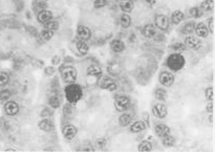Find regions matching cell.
<instances>
[{
  "label": "cell",
  "instance_id": "1",
  "mask_svg": "<svg viewBox=\"0 0 215 152\" xmlns=\"http://www.w3.org/2000/svg\"><path fill=\"white\" fill-rule=\"evenodd\" d=\"M166 65L168 68L173 73H177V71L182 70L186 65V59L185 57L179 53H173L168 56L167 60H166Z\"/></svg>",
  "mask_w": 215,
  "mask_h": 152
},
{
  "label": "cell",
  "instance_id": "2",
  "mask_svg": "<svg viewBox=\"0 0 215 152\" xmlns=\"http://www.w3.org/2000/svg\"><path fill=\"white\" fill-rule=\"evenodd\" d=\"M83 96V90L81 86L76 84V83H71L68 84L65 87V97L69 104H76L78 103Z\"/></svg>",
  "mask_w": 215,
  "mask_h": 152
},
{
  "label": "cell",
  "instance_id": "3",
  "mask_svg": "<svg viewBox=\"0 0 215 152\" xmlns=\"http://www.w3.org/2000/svg\"><path fill=\"white\" fill-rule=\"evenodd\" d=\"M61 76L63 81L66 83V84H71V83L76 82L78 73H77L76 68L73 66H65L61 71Z\"/></svg>",
  "mask_w": 215,
  "mask_h": 152
},
{
  "label": "cell",
  "instance_id": "4",
  "mask_svg": "<svg viewBox=\"0 0 215 152\" xmlns=\"http://www.w3.org/2000/svg\"><path fill=\"white\" fill-rule=\"evenodd\" d=\"M169 25H170V21H169V18L167 16L163 15V14H157V15H155V18H154V26L156 28H159L162 31H168Z\"/></svg>",
  "mask_w": 215,
  "mask_h": 152
},
{
  "label": "cell",
  "instance_id": "5",
  "mask_svg": "<svg viewBox=\"0 0 215 152\" xmlns=\"http://www.w3.org/2000/svg\"><path fill=\"white\" fill-rule=\"evenodd\" d=\"M159 81H160V84H162L163 86H165V87H171V86L174 84L175 78H174V74H172L171 71L164 70L160 74Z\"/></svg>",
  "mask_w": 215,
  "mask_h": 152
},
{
  "label": "cell",
  "instance_id": "6",
  "mask_svg": "<svg viewBox=\"0 0 215 152\" xmlns=\"http://www.w3.org/2000/svg\"><path fill=\"white\" fill-rule=\"evenodd\" d=\"M184 44L187 46V48H190V50H198L202 47L203 43H202V40L198 37L193 35H188L185 38Z\"/></svg>",
  "mask_w": 215,
  "mask_h": 152
},
{
  "label": "cell",
  "instance_id": "7",
  "mask_svg": "<svg viewBox=\"0 0 215 152\" xmlns=\"http://www.w3.org/2000/svg\"><path fill=\"white\" fill-rule=\"evenodd\" d=\"M130 99L127 96H120L117 97L114 101V107H116L117 111L119 112H123V111L127 110L128 107L130 106Z\"/></svg>",
  "mask_w": 215,
  "mask_h": 152
},
{
  "label": "cell",
  "instance_id": "8",
  "mask_svg": "<svg viewBox=\"0 0 215 152\" xmlns=\"http://www.w3.org/2000/svg\"><path fill=\"white\" fill-rule=\"evenodd\" d=\"M152 114L157 119H166L168 116V108L163 103H156L152 107Z\"/></svg>",
  "mask_w": 215,
  "mask_h": 152
},
{
  "label": "cell",
  "instance_id": "9",
  "mask_svg": "<svg viewBox=\"0 0 215 152\" xmlns=\"http://www.w3.org/2000/svg\"><path fill=\"white\" fill-rule=\"evenodd\" d=\"M194 31H195L196 37H198V38L203 39V38H207L209 36V31L205 22H198V23H196Z\"/></svg>",
  "mask_w": 215,
  "mask_h": 152
},
{
  "label": "cell",
  "instance_id": "10",
  "mask_svg": "<svg viewBox=\"0 0 215 152\" xmlns=\"http://www.w3.org/2000/svg\"><path fill=\"white\" fill-rule=\"evenodd\" d=\"M77 132H78L77 128L74 127V125H71V124L65 125L64 127H63V129H62V133H63V135H64V137L66 140L74 139V136L77 135Z\"/></svg>",
  "mask_w": 215,
  "mask_h": 152
},
{
  "label": "cell",
  "instance_id": "11",
  "mask_svg": "<svg viewBox=\"0 0 215 152\" xmlns=\"http://www.w3.org/2000/svg\"><path fill=\"white\" fill-rule=\"evenodd\" d=\"M154 132H155L156 136L162 139V137H164L171 133V129L166 124H156L155 127H154Z\"/></svg>",
  "mask_w": 215,
  "mask_h": 152
},
{
  "label": "cell",
  "instance_id": "12",
  "mask_svg": "<svg viewBox=\"0 0 215 152\" xmlns=\"http://www.w3.org/2000/svg\"><path fill=\"white\" fill-rule=\"evenodd\" d=\"M19 109H20L19 105L14 101H10V102L5 103V105H4V111H5V113L8 114V116H16V114L19 112Z\"/></svg>",
  "mask_w": 215,
  "mask_h": 152
},
{
  "label": "cell",
  "instance_id": "13",
  "mask_svg": "<svg viewBox=\"0 0 215 152\" xmlns=\"http://www.w3.org/2000/svg\"><path fill=\"white\" fill-rule=\"evenodd\" d=\"M156 31H155V26L152 23H147L145 24L142 28V35L145 37V38L151 39L155 36Z\"/></svg>",
  "mask_w": 215,
  "mask_h": 152
},
{
  "label": "cell",
  "instance_id": "14",
  "mask_svg": "<svg viewBox=\"0 0 215 152\" xmlns=\"http://www.w3.org/2000/svg\"><path fill=\"white\" fill-rule=\"evenodd\" d=\"M37 20H38V22H40V23H43V24L46 23V22L53 20V13L48 10L40 11L38 16H37Z\"/></svg>",
  "mask_w": 215,
  "mask_h": 152
},
{
  "label": "cell",
  "instance_id": "15",
  "mask_svg": "<svg viewBox=\"0 0 215 152\" xmlns=\"http://www.w3.org/2000/svg\"><path fill=\"white\" fill-rule=\"evenodd\" d=\"M77 33H78V36L81 38L82 40H89L91 37V31L87 26H84V25H79L78 30H77Z\"/></svg>",
  "mask_w": 215,
  "mask_h": 152
},
{
  "label": "cell",
  "instance_id": "16",
  "mask_svg": "<svg viewBox=\"0 0 215 152\" xmlns=\"http://www.w3.org/2000/svg\"><path fill=\"white\" fill-rule=\"evenodd\" d=\"M110 48L114 53H122L125 50V44L122 40L120 39H114L110 42Z\"/></svg>",
  "mask_w": 215,
  "mask_h": 152
},
{
  "label": "cell",
  "instance_id": "17",
  "mask_svg": "<svg viewBox=\"0 0 215 152\" xmlns=\"http://www.w3.org/2000/svg\"><path fill=\"white\" fill-rule=\"evenodd\" d=\"M184 19H185V14L183 13L182 11H179V10L174 11V12L172 13L171 17H170L171 23L174 24V25H179Z\"/></svg>",
  "mask_w": 215,
  "mask_h": 152
},
{
  "label": "cell",
  "instance_id": "18",
  "mask_svg": "<svg viewBox=\"0 0 215 152\" xmlns=\"http://www.w3.org/2000/svg\"><path fill=\"white\" fill-rule=\"evenodd\" d=\"M101 86L102 88H104V89H107V90H109V91H114L117 89V84H116V82L113 81L112 79H110V78H104L102 80V82H101Z\"/></svg>",
  "mask_w": 215,
  "mask_h": 152
},
{
  "label": "cell",
  "instance_id": "19",
  "mask_svg": "<svg viewBox=\"0 0 215 152\" xmlns=\"http://www.w3.org/2000/svg\"><path fill=\"white\" fill-rule=\"evenodd\" d=\"M38 128L40 130L45 131V132H48V131H51L54 128V124L50 120L48 119H43L38 123Z\"/></svg>",
  "mask_w": 215,
  "mask_h": 152
},
{
  "label": "cell",
  "instance_id": "20",
  "mask_svg": "<svg viewBox=\"0 0 215 152\" xmlns=\"http://www.w3.org/2000/svg\"><path fill=\"white\" fill-rule=\"evenodd\" d=\"M146 129V124L144 121H136L130 124V132L132 133H140Z\"/></svg>",
  "mask_w": 215,
  "mask_h": 152
},
{
  "label": "cell",
  "instance_id": "21",
  "mask_svg": "<svg viewBox=\"0 0 215 152\" xmlns=\"http://www.w3.org/2000/svg\"><path fill=\"white\" fill-rule=\"evenodd\" d=\"M120 8L122 10L123 13H131L133 10V1H131V0H121L120 1Z\"/></svg>",
  "mask_w": 215,
  "mask_h": 152
},
{
  "label": "cell",
  "instance_id": "22",
  "mask_svg": "<svg viewBox=\"0 0 215 152\" xmlns=\"http://www.w3.org/2000/svg\"><path fill=\"white\" fill-rule=\"evenodd\" d=\"M196 23L194 21H189L187 23H185L184 26H182L180 28V34L182 35H191L194 31V28H195Z\"/></svg>",
  "mask_w": 215,
  "mask_h": 152
},
{
  "label": "cell",
  "instance_id": "23",
  "mask_svg": "<svg viewBox=\"0 0 215 152\" xmlns=\"http://www.w3.org/2000/svg\"><path fill=\"white\" fill-rule=\"evenodd\" d=\"M132 122V116H130L129 113H122L119 117V124L122 126V127H127L131 124Z\"/></svg>",
  "mask_w": 215,
  "mask_h": 152
},
{
  "label": "cell",
  "instance_id": "24",
  "mask_svg": "<svg viewBox=\"0 0 215 152\" xmlns=\"http://www.w3.org/2000/svg\"><path fill=\"white\" fill-rule=\"evenodd\" d=\"M167 90L163 87H157L155 90H154V97L157 100V101H165L167 99Z\"/></svg>",
  "mask_w": 215,
  "mask_h": 152
},
{
  "label": "cell",
  "instance_id": "25",
  "mask_svg": "<svg viewBox=\"0 0 215 152\" xmlns=\"http://www.w3.org/2000/svg\"><path fill=\"white\" fill-rule=\"evenodd\" d=\"M102 74H103L102 69L99 66H97V65H90V66L87 68V74H88V76H93V77H97V78H101Z\"/></svg>",
  "mask_w": 215,
  "mask_h": 152
},
{
  "label": "cell",
  "instance_id": "26",
  "mask_svg": "<svg viewBox=\"0 0 215 152\" xmlns=\"http://www.w3.org/2000/svg\"><path fill=\"white\" fill-rule=\"evenodd\" d=\"M120 24L123 28H128L131 25V17L129 16V14L123 13L121 17H120Z\"/></svg>",
  "mask_w": 215,
  "mask_h": 152
},
{
  "label": "cell",
  "instance_id": "27",
  "mask_svg": "<svg viewBox=\"0 0 215 152\" xmlns=\"http://www.w3.org/2000/svg\"><path fill=\"white\" fill-rule=\"evenodd\" d=\"M200 8L203 12H211L214 8V0H203V1L200 3Z\"/></svg>",
  "mask_w": 215,
  "mask_h": 152
},
{
  "label": "cell",
  "instance_id": "28",
  "mask_svg": "<svg viewBox=\"0 0 215 152\" xmlns=\"http://www.w3.org/2000/svg\"><path fill=\"white\" fill-rule=\"evenodd\" d=\"M77 48H78L79 53L81 54V55H86V54L88 53V50H89V46H88V44L86 43V41H84V40H81V41L77 42Z\"/></svg>",
  "mask_w": 215,
  "mask_h": 152
},
{
  "label": "cell",
  "instance_id": "29",
  "mask_svg": "<svg viewBox=\"0 0 215 152\" xmlns=\"http://www.w3.org/2000/svg\"><path fill=\"white\" fill-rule=\"evenodd\" d=\"M162 144L165 147H173L174 144H175V137L172 136L171 133L168 134V135L162 137Z\"/></svg>",
  "mask_w": 215,
  "mask_h": 152
},
{
  "label": "cell",
  "instance_id": "30",
  "mask_svg": "<svg viewBox=\"0 0 215 152\" xmlns=\"http://www.w3.org/2000/svg\"><path fill=\"white\" fill-rule=\"evenodd\" d=\"M189 13H190V16L192 17V18H200V17L203 16V12L202 11V8H200L199 7H191L190 10H189Z\"/></svg>",
  "mask_w": 215,
  "mask_h": 152
},
{
  "label": "cell",
  "instance_id": "31",
  "mask_svg": "<svg viewBox=\"0 0 215 152\" xmlns=\"http://www.w3.org/2000/svg\"><path fill=\"white\" fill-rule=\"evenodd\" d=\"M137 150L139 151H151L152 150V144L149 140H143L139 144V147H137Z\"/></svg>",
  "mask_w": 215,
  "mask_h": 152
},
{
  "label": "cell",
  "instance_id": "32",
  "mask_svg": "<svg viewBox=\"0 0 215 152\" xmlns=\"http://www.w3.org/2000/svg\"><path fill=\"white\" fill-rule=\"evenodd\" d=\"M170 48L172 50L174 51V53H183V51H185L186 50H187V46L184 44V43H179V42H177V43H174V44H172Z\"/></svg>",
  "mask_w": 215,
  "mask_h": 152
},
{
  "label": "cell",
  "instance_id": "33",
  "mask_svg": "<svg viewBox=\"0 0 215 152\" xmlns=\"http://www.w3.org/2000/svg\"><path fill=\"white\" fill-rule=\"evenodd\" d=\"M40 37H41V39L44 40V41H48V40H50L54 37V31L44 28V30L40 33Z\"/></svg>",
  "mask_w": 215,
  "mask_h": 152
},
{
  "label": "cell",
  "instance_id": "34",
  "mask_svg": "<svg viewBox=\"0 0 215 152\" xmlns=\"http://www.w3.org/2000/svg\"><path fill=\"white\" fill-rule=\"evenodd\" d=\"M48 104H50L51 108L57 109V108H59V106H60V99L57 96H51L50 99H48Z\"/></svg>",
  "mask_w": 215,
  "mask_h": 152
},
{
  "label": "cell",
  "instance_id": "35",
  "mask_svg": "<svg viewBox=\"0 0 215 152\" xmlns=\"http://www.w3.org/2000/svg\"><path fill=\"white\" fill-rule=\"evenodd\" d=\"M44 27L46 28V30L55 31L56 30H58L59 28V23L57 21H55V20H50V21L44 23Z\"/></svg>",
  "mask_w": 215,
  "mask_h": 152
},
{
  "label": "cell",
  "instance_id": "36",
  "mask_svg": "<svg viewBox=\"0 0 215 152\" xmlns=\"http://www.w3.org/2000/svg\"><path fill=\"white\" fill-rule=\"evenodd\" d=\"M205 97L208 101H210V102L214 101V88L212 87V86L211 87H208L207 89L205 90Z\"/></svg>",
  "mask_w": 215,
  "mask_h": 152
},
{
  "label": "cell",
  "instance_id": "37",
  "mask_svg": "<svg viewBox=\"0 0 215 152\" xmlns=\"http://www.w3.org/2000/svg\"><path fill=\"white\" fill-rule=\"evenodd\" d=\"M214 17H210V18L208 19V21H207V27H208V31H209V33H211V34H214L215 33V24H214Z\"/></svg>",
  "mask_w": 215,
  "mask_h": 152
},
{
  "label": "cell",
  "instance_id": "38",
  "mask_svg": "<svg viewBox=\"0 0 215 152\" xmlns=\"http://www.w3.org/2000/svg\"><path fill=\"white\" fill-rule=\"evenodd\" d=\"M8 76L5 73H0V86H4L8 83Z\"/></svg>",
  "mask_w": 215,
  "mask_h": 152
},
{
  "label": "cell",
  "instance_id": "39",
  "mask_svg": "<svg viewBox=\"0 0 215 152\" xmlns=\"http://www.w3.org/2000/svg\"><path fill=\"white\" fill-rule=\"evenodd\" d=\"M11 97V91L5 89V90H2L0 91V100L1 101H7L8 99H10Z\"/></svg>",
  "mask_w": 215,
  "mask_h": 152
},
{
  "label": "cell",
  "instance_id": "40",
  "mask_svg": "<svg viewBox=\"0 0 215 152\" xmlns=\"http://www.w3.org/2000/svg\"><path fill=\"white\" fill-rule=\"evenodd\" d=\"M106 4H107V0H94V2H93V5L96 8L104 7Z\"/></svg>",
  "mask_w": 215,
  "mask_h": 152
},
{
  "label": "cell",
  "instance_id": "41",
  "mask_svg": "<svg viewBox=\"0 0 215 152\" xmlns=\"http://www.w3.org/2000/svg\"><path fill=\"white\" fill-rule=\"evenodd\" d=\"M206 110H207L209 113H213V111H214V103L208 101V104L206 105Z\"/></svg>",
  "mask_w": 215,
  "mask_h": 152
},
{
  "label": "cell",
  "instance_id": "42",
  "mask_svg": "<svg viewBox=\"0 0 215 152\" xmlns=\"http://www.w3.org/2000/svg\"><path fill=\"white\" fill-rule=\"evenodd\" d=\"M55 73H56V68L54 66H47L45 68V74H46L47 76H53Z\"/></svg>",
  "mask_w": 215,
  "mask_h": 152
},
{
  "label": "cell",
  "instance_id": "43",
  "mask_svg": "<svg viewBox=\"0 0 215 152\" xmlns=\"http://www.w3.org/2000/svg\"><path fill=\"white\" fill-rule=\"evenodd\" d=\"M106 146V140L105 139H99L97 140V147L100 149H103Z\"/></svg>",
  "mask_w": 215,
  "mask_h": 152
},
{
  "label": "cell",
  "instance_id": "44",
  "mask_svg": "<svg viewBox=\"0 0 215 152\" xmlns=\"http://www.w3.org/2000/svg\"><path fill=\"white\" fill-rule=\"evenodd\" d=\"M71 112H73V109H71L70 105H66V106H65L64 109H63V114H64L65 116H68Z\"/></svg>",
  "mask_w": 215,
  "mask_h": 152
},
{
  "label": "cell",
  "instance_id": "45",
  "mask_svg": "<svg viewBox=\"0 0 215 152\" xmlns=\"http://www.w3.org/2000/svg\"><path fill=\"white\" fill-rule=\"evenodd\" d=\"M146 3H148L149 5H154L156 3V0H145Z\"/></svg>",
  "mask_w": 215,
  "mask_h": 152
},
{
  "label": "cell",
  "instance_id": "46",
  "mask_svg": "<svg viewBox=\"0 0 215 152\" xmlns=\"http://www.w3.org/2000/svg\"><path fill=\"white\" fill-rule=\"evenodd\" d=\"M131 1H133V2H136V1H137V0H131Z\"/></svg>",
  "mask_w": 215,
  "mask_h": 152
}]
</instances>
